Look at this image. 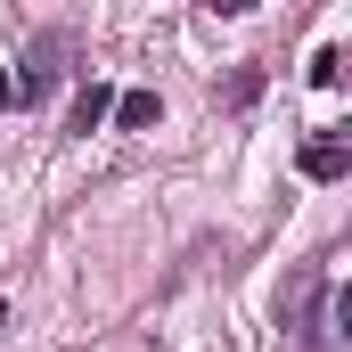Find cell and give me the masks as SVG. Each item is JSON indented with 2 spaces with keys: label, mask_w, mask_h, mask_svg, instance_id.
I'll return each mask as SVG.
<instances>
[{
  "label": "cell",
  "mask_w": 352,
  "mask_h": 352,
  "mask_svg": "<svg viewBox=\"0 0 352 352\" xmlns=\"http://www.w3.org/2000/svg\"><path fill=\"white\" fill-rule=\"evenodd\" d=\"M107 115H115V123H123V131H148V123H156V115H164V98H156V90H123V98H115V107H107Z\"/></svg>",
  "instance_id": "7a4b0ae2"
},
{
  "label": "cell",
  "mask_w": 352,
  "mask_h": 352,
  "mask_svg": "<svg viewBox=\"0 0 352 352\" xmlns=\"http://www.w3.org/2000/svg\"><path fill=\"white\" fill-rule=\"evenodd\" d=\"M205 8H213V16H246L254 0H205Z\"/></svg>",
  "instance_id": "5b68a950"
},
{
  "label": "cell",
  "mask_w": 352,
  "mask_h": 352,
  "mask_svg": "<svg viewBox=\"0 0 352 352\" xmlns=\"http://www.w3.org/2000/svg\"><path fill=\"white\" fill-rule=\"evenodd\" d=\"M295 173H303V180H344V173H352V148H344V131H320V140H303Z\"/></svg>",
  "instance_id": "6da1fadb"
},
{
  "label": "cell",
  "mask_w": 352,
  "mask_h": 352,
  "mask_svg": "<svg viewBox=\"0 0 352 352\" xmlns=\"http://www.w3.org/2000/svg\"><path fill=\"white\" fill-rule=\"evenodd\" d=\"M311 82H320V90H336V82H344V50H336V41L311 58Z\"/></svg>",
  "instance_id": "277c9868"
},
{
  "label": "cell",
  "mask_w": 352,
  "mask_h": 352,
  "mask_svg": "<svg viewBox=\"0 0 352 352\" xmlns=\"http://www.w3.org/2000/svg\"><path fill=\"white\" fill-rule=\"evenodd\" d=\"M107 107H115V90H107V82H82V90H74V115H66V123H74V131H98V123H107Z\"/></svg>",
  "instance_id": "3957f363"
},
{
  "label": "cell",
  "mask_w": 352,
  "mask_h": 352,
  "mask_svg": "<svg viewBox=\"0 0 352 352\" xmlns=\"http://www.w3.org/2000/svg\"><path fill=\"white\" fill-rule=\"evenodd\" d=\"M8 98H16V82H8V66H0V107H8Z\"/></svg>",
  "instance_id": "8992f818"
},
{
  "label": "cell",
  "mask_w": 352,
  "mask_h": 352,
  "mask_svg": "<svg viewBox=\"0 0 352 352\" xmlns=\"http://www.w3.org/2000/svg\"><path fill=\"white\" fill-rule=\"evenodd\" d=\"M0 328H8V303H0Z\"/></svg>",
  "instance_id": "52a82bcc"
}]
</instances>
